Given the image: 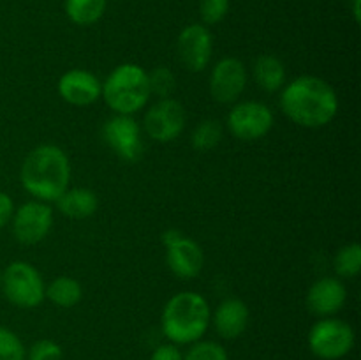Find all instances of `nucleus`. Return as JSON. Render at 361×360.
Wrapping results in <instances>:
<instances>
[{
  "instance_id": "4468645a",
  "label": "nucleus",
  "mask_w": 361,
  "mask_h": 360,
  "mask_svg": "<svg viewBox=\"0 0 361 360\" xmlns=\"http://www.w3.org/2000/svg\"><path fill=\"white\" fill-rule=\"evenodd\" d=\"M56 90L67 104L85 108L101 99L102 81L87 69H69L59 78Z\"/></svg>"
},
{
  "instance_id": "c85d7f7f",
  "label": "nucleus",
  "mask_w": 361,
  "mask_h": 360,
  "mask_svg": "<svg viewBox=\"0 0 361 360\" xmlns=\"http://www.w3.org/2000/svg\"><path fill=\"white\" fill-rule=\"evenodd\" d=\"M14 201L7 193L0 191V229L6 228L14 214Z\"/></svg>"
},
{
  "instance_id": "20e7f679",
  "label": "nucleus",
  "mask_w": 361,
  "mask_h": 360,
  "mask_svg": "<svg viewBox=\"0 0 361 360\" xmlns=\"http://www.w3.org/2000/svg\"><path fill=\"white\" fill-rule=\"evenodd\" d=\"M150 95L148 73L137 64H120L102 81L101 97L115 115H134L148 104Z\"/></svg>"
},
{
  "instance_id": "cd10ccee",
  "label": "nucleus",
  "mask_w": 361,
  "mask_h": 360,
  "mask_svg": "<svg viewBox=\"0 0 361 360\" xmlns=\"http://www.w3.org/2000/svg\"><path fill=\"white\" fill-rule=\"evenodd\" d=\"M150 360H183V353L180 352V348L176 344L166 342V344H159L152 352Z\"/></svg>"
},
{
  "instance_id": "1a4fd4ad",
  "label": "nucleus",
  "mask_w": 361,
  "mask_h": 360,
  "mask_svg": "<svg viewBox=\"0 0 361 360\" xmlns=\"http://www.w3.org/2000/svg\"><path fill=\"white\" fill-rule=\"evenodd\" d=\"M187 124L185 108L173 97L159 99L145 113L143 133L157 143H169L183 133Z\"/></svg>"
},
{
  "instance_id": "412c9836",
  "label": "nucleus",
  "mask_w": 361,
  "mask_h": 360,
  "mask_svg": "<svg viewBox=\"0 0 361 360\" xmlns=\"http://www.w3.org/2000/svg\"><path fill=\"white\" fill-rule=\"evenodd\" d=\"M222 124L215 119H207L197 124L190 136V145L197 152H210L222 141Z\"/></svg>"
},
{
  "instance_id": "f257e3e1",
  "label": "nucleus",
  "mask_w": 361,
  "mask_h": 360,
  "mask_svg": "<svg viewBox=\"0 0 361 360\" xmlns=\"http://www.w3.org/2000/svg\"><path fill=\"white\" fill-rule=\"evenodd\" d=\"M338 106L341 102L335 88L314 74H302L282 87V113L300 127H326L337 116Z\"/></svg>"
},
{
  "instance_id": "39448f33",
  "label": "nucleus",
  "mask_w": 361,
  "mask_h": 360,
  "mask_svg": "<svg viewBox=\"0 0 361 360\" xmlns=\"http://www.w3.org/2000/svg\"><path fill=\"white\" fill-rule=\"evenodd\" d=\"M0 289L13 306L34 309L44 300V279L32 263L23 260L13 261L0 274Z\"/></svg>"
},
{
  "instance_id": "6e6552de",
  "label": "nucleus",
  "mask_w": 361,
  "mask_h": 360,
  "mask_svg": "<svg viewBox=\"0 0 361 360\" xmlns=\"http://www.w3.org/2000/svg\"><path fill=\"white\" fill-rule=\"evenodd\" d=\"M274 112L264 102L243 101L233 106L226 119V127L240 141H257L274 127Z\"/></svg>"
},
{
  "instance_id": "dca6fc26",
  "label": "nucleus",
  "mask_w": 361,
  "mask_h": 360,
  "mask_svg": "<svg viewBox=\"0 0 361 360\" xmlns=\"http://www.w3.org/2000/svg\"><path fill=\"white\" fill-rule=\"evenodd\" d=\"M250 313L242 299H226L215 307L210 323L222 339H238L249 327Z\"/></svg>"
},
{
  "instance_id": "f3484780",
  "label": "nucleus",
  "mask_w": 361,
  "mask_h": 360,
  "mask_svg": "<svg viewBox=\"0 0 361 360\" xmlns=\"http://www.w3.org/2000/svg\"><path fill=\"white\" fill-rule=\"evenodd\" d=\"M55 203L60 214L80 221V219H88L97 212L99 198L88 187H69Z\"/></svg>"
},
{
  "instance_id": "b1692460",
  "label": "nucleus",
  "mask_w": 361,
  "mask_h": 360,
  "mask_svg": "<svg viewBox=\"0 0 361 360\" xmlns=\"http://www.w3.org/2000/svg\"><path fill=\"white\" fill-rule=\"evenodd\" d=\"M183 360H229V355L221 342L200 339L189 344V349L183 353Z\"/></svg>"
},
{
  "instance_id": "5701e85b",
  "label": "nucleus",
  "mask_w": 361,
  "mask_h": 360,
  "mask_svg": "<svg viewBox=\"0 0 361 360\" xmlns=\"http://www.w3.org/2000/svg\"><path fill=\"white\" fill-rule=\"evenodd\" d=\"M148 83H150V92L157 95L159 99L171 97L176 90V78L169 67L157 66L148 73Z\"/></svg>"
},
{
  "instance_id": "393cba45",
  "label": "nucleus",
  "mask_w": 361,
  "mask_h": 360,
  "mask_svg": "<svg viewBox=\"0 0 361 360\" xmlns=\"http://www.w3.org/2000/svg\"><path fill=\"white\" fill-rule=\"evenodd\" d=\"M0 360H27V348L16 332L0 325Z\"/></svg>"
},
{
  "instance_id": "423d86ee",
  "label": "nucleus",
  "mask_w": 361,
  "mask_h": 360,
  "mask_svg": "<svg viewBox=\"0 0 361 360\" xmlns=\"http://www.w3.org/2000/svg\"><path fill=\"white\" fill-rule=\"evenodd\" d=\"M309 349L319 360H341L355 348V328L341 318H319L310 327Z\"/></svg>"
},
{
  "instance_id": "0eeeda50",
  "label": "nucleus",
  "mask_w": 361,
  "mask_h": 360,
  "mask_svg": "<svg viewBox=\"0 0 361 360\" xmlns=\"http://www.w3.org/2000/svg\"><path fill=\"white\" fill-rule=\"evenodd\" d=\"M161 240L166 247V263L175 277L189 281L201 274L204 253L196 240L189 239L178 229H166Z\"/></svg>"
},
{
  "instance_id": "aec40b11",
  "label": "nucleus",
  "mask_w": 361,
  "mask_h": 360,
  "mask_svg": "<svg viewBox=\"0 0 361 360\" xmlns=\"http://www.w3.org/2000/svg\"><path fill=\"white\" fill-rule=\"evenodd\" d=\"M106 7H108V0H66L63 2L67 18L80 27L97 23L104 16Z\"/></svg>"
},
{
  "instance_id": "6ab92c4d",
  "label": "nucleus",
  "mask_w": 361,
  "mask_h": 360,
  "mask_svg": "<svg viewBox=\"0 0 361 360\" xmlns=\"http://www.w3.org/2000/svg\"><path fill=\"white\" fill-rule=\"evenodd\" d=\"M44 299L55 304L56 307L71 309V307L78 306L83 299V286L71 275H59L49 284H46Z\"/></svg>"
},
{
  "instance_id": "9b49d317",
  "label": "nucleus",
  "mask_w": 361,
  "mask_h": 360,
  "mask_svg": "<svg viewBox=\"0 0 361 360\" xmlns=\"http://www.w3.org/2000/svg\"><path fill=\"white\" fill-rule=\"evenodd\" d=\"M13 235L23 246H35L42 242L51 232L53 210L48 203L39 200H30L14 208L11 217Z\"/></svg>"
},
{
  "instance_id": "a878e982",
  "label": "nucleus",
  "mask_w": 361,
  "mask_h": 360,
  "mask_svg": "<svg viewBox=\"0 0 361 360\" xmlns=\"http://www.w3.org/2000/svg\"><path fill=\"white\" fill-rule=\"evenodd\" d=\"M231 0H200V16L203 25H217L228 16Z\"/></svg>"
},
{
  "instance_id": "7ed1b4c3",
  "label": "nucleus",
  "mask_w": 361,
  "mask_h": 360,
  "mask_svg": "<svg viewBox=\"0 0 361 360\" xmlns=\"http://www.w3.org/2000/svg\"><path fill=\"white\" fill-rule=\"evenodd\" d=\"M210 304L201 293L180 292L162 309V334L173 344L189 346L203 339L210 327Z\"/></svg>"
},
{
  "instance_id": "f8f14e48",
  "label": "nucleus",
  "mask_w": 361,
  "mask_h": 360,
  "mask_svg": "<svg viewBox=\"0 0 361 360\" xmlns=\"http://www.w3.org/2000/svg\"><path fill=\"white\" fill-rule=\"evenodd\" d=\"M247 87V67L236 56H224L210 73V95L221 104H233Z\"/></svg>"
},
{
  "instance_id": "4be33fe9",
  "label": "nucleus",
  "mask_w": 361,
  "mask_h": 360,
  "mask_svg": "<svg viewBox=\"0 0 361 360\" xmlns=\"http://www.w3.org/2000/svg\"><path fill=\"white\" fill-rule=\"evenodd\" d=\"M335 272L342 279H353L361 272V246L358 242L342 246L335 254Z\"/></svg>"
},
{
  "instance_id": "bb28decb",
  "label": "nucleus",
  "mask_w": 361,
  "mask_h": 360,
  "mask_svg": "<svg viewBox=\"0 0 361 360\" xmlns=\"http://www.w3.org/2000/svg\"><path fill=\"white\" fill-rule=\"evenodd\" d=\"M63 349L53 339H39L27 349V360H62Z\"/></svg>"
},
{
  "instance_id": "9d476101",
  "label": "nucleus",
  "mask_w": 361,
  "mask_h": 360,
  "mask_svg": "<svg viewBox=\"0 0 361 360\" xmlns=\"http://www.w3.org/2000/svg\"><path fill=\"white\" fill-rule=\"evenodd\" d=\"M102 140L116 157L127 162L140 161L145 152L143 129L133 115H115L106 120Z\"/></svg>"
},
{
  "instance_id": "2eb2a0df",
  "label": "nucleus",
  "mask_w": 361,
  "mask_h": 360,
  "mask_svg": "<svg viewBox=\"0 0 361 360\" xmlns=\"http://www.w3.org/2000/svg\"><path fill=\"white\" fill-rule=\"evenodd\" d=\"M348 302V288L337 277H321L307 293V306L317 318L335 316Z\"/></svg>"
},
{
  "instance_id": "f03ea898",
  "label": "nucleus",
  "mask_w": 361,
  "mask_h": 360,
  "mask_svg": "<svg viewBox=\"0 0 361 360\" xmlns=\"http://www.w3.org/2000/svg\"><path fill=\"white\" fill-rule=\"evenodd\" d=\"M23 189L35 200L56 201L71 182V161L62 147L53 143L37 145L28 152L20 169Z\"/></svg>"
},
{
  "instance_id": "ddd939ff",
  "label": "nucleus",
  "mask_w": 361,
  "mask_h": 360,
  "mask_svg": "<svg viewBox=\"0 0 361 360\" xmlns=\"http://www.w3.org/2000/svg\"><path fill=\"white\" fill-rule=\"evenodd\" d=\"M176 52L182 66L190 73L207 69L214 52V37L207 25L192 23L182 28L176 39Z\"/></svg>"
},
{
  "instance_id": "c756f323",
  "label": "nucleus",
  "mask_w": 361,
  "mask_h": 360,
  "mask_svg": "<svg viewBox=\"0 0 361 360\" xmlns=\"http://www.w3.org/2000/svg\"><path fill=\"white\" fill-rule=\"evenodd\" d=\"M353 14H355L356 23H360V20H361V0H353Z\"/></svg>"
},
{
  "instance_id": "a211bd4d",
  "label": "nucleus",
  "mask_w": 361,
  "mask_h": 360,
  "mask_svg": "<svg viewBox=\"0 0 361 360\" xmlns=\"http://www.w3.org/2000/svg\"><path fill=\"white\" fill-rule=\"evenodd\" d=\"M254 81L257 87L263 88L264 92H277L282 90L288 80V73H286V66L281 59L270 53H263L256 59L252 66Z\"/></svg>"
}]
</instances>
